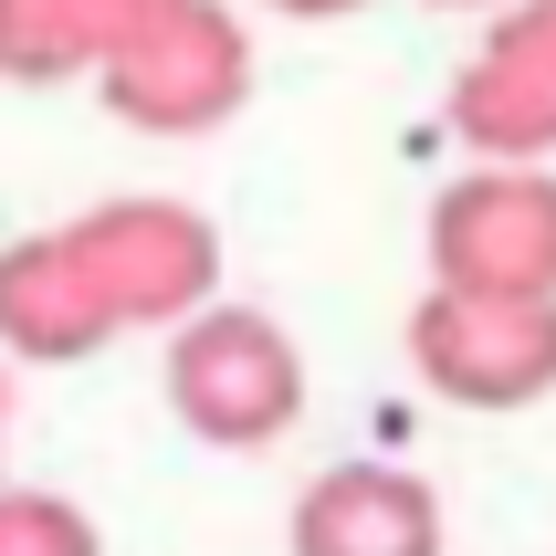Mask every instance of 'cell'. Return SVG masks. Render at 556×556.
<instances>
[{
  "instance_id": "obj_1",
  "label": "cell",
  "mask_w": 556,
  "mask_h": 556,
  "mask_svg": "<svg viewBox=\"0 0 556 556\" xmlns=\"http://www.w3.org/2000/svg\"><path fill=\"white\" fill-rule=\"evenodd\" d=\"M168 409L211 452H263V441H283L305 420V346L263 305L211 294L189 326H168Z\"/></svg>"
},
{
  "instance_id": "obj_2",
  "label": "cell",
  "mask_w": 556,
  "mask_h": 556,
  "mask_svg": "<svg viewBox=\"0 0 556 556\" xmlns=\"http://www.w3.org/2000/svg\"><path fill=\"white\" fill-rule=\"evenodd\" d=\"M74 252L85 294L105 305V326H189L220 294V231L189 200H94L85 220L53 231Z\"/></svg>"
},
{
  "instance_id": "obj_3",
  "label": "cell",
  "mask_w": 556,
  "mask_h": 556,
  "mask_svg": "<svg viewBox=\"0 0 556 556\" xmlns=\"http://www.w3.org/2000/svg\"><path fill=\"white\" fill-rule=\"evenodd\" d=\"M409 368L452 409H535L556 400V305L546 294H452L409 305Z\"/></svg>"
},
{
  "instance_id": "obj_4",
  "label": "cell",
  "mask_w": 556,
  "mask_h": 556,
  "mask_svg": "<svg viewBox=\"0 0 556 556\" xmlns=\"http://www.w3.org/2000/svg\"><path fill=\"white\" fill-rule=\"evenodd\" d=\"M94 85L148 137H211L220 116H242V94H252V42L220 0H168Z\"/></svg>"
},
{
  "instance_id": "obj_5",
  "label": "cell",
  "mask_w": 556,
  "mask_h": 556,
  "mask_svg": "<svg viewBox=\"0 0 556 556\" xmlns=\"http://www.w3.org/2000/svg\"><path fill=\"white\" fill-rule=\"evenodd\" d=\"M431 283H452V294H546L556 305V168L472 157L431 200Z\"/></svg>"
},
{
  "instance_id": "obj_6",
  "label": "cell",
  "mask_w": 556,
  "mask_h": 556,
  "mask_svg": "<svg viewBox=\"0 0 556 556\" xmlns=\"http://www.w3.org/2000/svg\"><path fill=\"white\" fill-rule=\"evenodd\" d=\"M452 137L494 168L556 157V0H504L494 31L452 74Z\"/></svg>"
},
{
  "instance_id": "obj_7",
  "label": "cell",
  "mask_w": 556,
  "mask_h": 556,
  "mask_svg": "<svg viewBox=\"0 0 556 556\" xmlns=\"http://www.w3.org/2000/svg\"><path fill=\"white\" fill-rule=\"evenodd\" d=\"M283 535L294 556H441V494L400 463H326Z\"/></svg>"
},
{
  "instance_id": "obj_8",
  "label": "cell",
  "mask_w": 556,
  "mask_h": 556,
  "mask_svg": "<svg viewBox=\"0 0 556 556\" xmlns=\"http://www.w3.org/2000/svg\"><path fill=\"white\" fill-rule=\"evenodd\" d=\"M105 337H116V326H105V305L85 294L74 252H63L53 231H22V242L0 252V357L74 368V357H94Z\"/></svg>"
},
{
  "instance_id": "obj_9",
  "label": "cell",
  "mask_w": 556,
  "mask_h": 556,
  "mask_svg": "<svg viewBox=\"0 0 556 556\" xmlns=\"http://www.w3.org/2000/svg\"><path fill=\"white\" fill-rule=\"evenodd\" d=\"M157 11H168V0H0V74H11V85L105 74Z\"/></svg>"
},
{
  "instance_id": "obj_10",
  "label": "cell",
  "mask_w": 556,
  "mask_h": 556,
  "mask_svg": "<svg viewBox=\"0 0 556 556\" xmlns=\"http://www.w3.org/2000/svg\"><path fill=\"white\" fill-rule=\"evenodd\" d=\"M0 556H105L94 515L42 483H0Z\"/></svg>"
},
{
  "instance_id": "obj_11",
  "label": "cell",
  "mask_w": 556,
  "mask_h": 556,
  "mask_svg": "<svg viewBox=\"0 0 556 556\" xmlns=\"http://www.w3.org/2000/svg\"><path fill=\"white\" fill-rule=\"evenodd\" d=\"M274 11H294V22H337V11H357V0H274Z\"/></svg>"
},
{
  "instance_id": "obj_12",
  "label": "cell",
  "mask_w": 556,
  "mask_h": 556,
  "mask_svg": "<svg viewBox=\"0 0 556 556\" xmlns=\"http://www.w3.org/2000/svg\"><path fill=\"white\" fill-rule=\"evenodd\" d=\"M0 431H11V357H0Z\"/></svg>"
},
{
  "instance_id": "obj_13",
  "label": "cell",
  "mask_w": 556,
  "mask_h": 556,
  "mask_svg": "<svg viewBox=\"0 0 556 556\" xmlns=\"http://www.w3.org/2000/svg\"><path fill=\"white\" fill-rule=\"evenodd\" d=\"M431 11H504V0H431Z\"/></svg>"
}]
</instances>
